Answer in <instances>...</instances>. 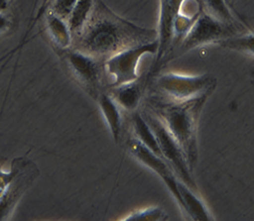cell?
<instances>
[{
	"label": "cell",
	"mask_w": 254,
	"mask_h": 221,
	"mask_svg": "<svg viewBox=\"0 0 254 221\" xmlns=\"http://www.w3.org/2000/svg\"><path fill=\"white\" fill-rule=\"evenodd\" d=\"M156 31L139 27L112 13L102 0L80 32L73 38V49L100 60H107L125 50L156 41Z\"/></svg>",
	"instance_id": "obj_1"
},
{
	"label": "cell",
	"mask_w": 254,
	"mask_h": 221,
	"mask_svg": "<svg viewBox=\"0 0 254 221\" xmlns=\"http://www.w3.org/2000/svg\"><path fill=\"white\" fill-rule=\"evenodd\" d=\"M206 98L201 97L185 102L164 99L168 102H163V100H161L162 102L153 101L150 105V108L153 109V114L163 123L165 129L181 147L190 169H192L197 156V122Z\"/></svg>",
	"instance_id": "obj_2"
},
{
	"label": "cell",
	"mask_w": 254,
	"mask_h": 221,
	"mask_svg": "<svg viewBox=\"0 0 254 221\" xmlns=\"http://www.w3.org/2000/svg\"><path fill=\"white\" fill-rule=\"evenodd\" d=\"M216 86V78L210 74L187 76L181 74H164L156 81V88L164 99L185 102L207 97Z\"/></svg>",
	"instance_id": "obj_3"
},
{
	"label": "cell",
	"mask_w": 254,
	"mask_h": 221,
	"mask_svg": "<svg viewBox=\"0 0 254 221\" xmlns=\"http://www.w3.org/2000/svg\"><path fill=\"white\" fill-rule=\"evenodd\" d=\"M159 48L158 42L154 41L127 49L105 60V72L110 86L116 87L137 79L140 59L146 54H156Z\"/></svg>",
	"instance_id": "obj_4"
},
{
	"label": "cell",
	"mask_w": 254,
	"mask_h": 221,
	"mask_svg": "<svg viewBox=\"0 0 254 221\" xmlns=\"http://www.w3.org/2000/svg\"><path fill=\"white\" fill-rule=\"evenodd\" d=\"M64 60L76 81L95 99L107 81L104 61L76 50H66Z\"/></svg>",
	"instance_id": "obj_5"
},
{
	"label": "cell",
	"mask_w": 254,
	"mask_h": 221,
	"mask_svg": "<svg viewBox=\"0 0 254 221\" xmlns=\"http://www.w3.org/2000/svg\"><path fill=\"white\" fill-rule=\"evenodd\" d=\"M142 116L155 134L162 152L163 159L165 162L169 163V166L173 169V171H176L178 176L182 178L184 184L190 187H194L195 185L190 176L191 169L179 144L154 114L146 113Z\"/></svg>",
	"instance_id": "obj_6"
},
{
	"label": "cell",
	"mask_w": 254,
	"mask_h": 221,
	"mask_svg": "<svg viewBox=\"0 0 254 221\" xmlns=\"http://www.w3.org/2000/svg\"><path fill=\"white\" fill-rule=\"evenodd\" d=\"M13 176L0 197V221L11 216L25 191L32 185L40 172L36 165L24 159H18L12 164Z\"/></svg>",
	"instance_id": "obj_7"
},
{
	"label": "cell",
	"mask_w": 254,
	"mask_h": 221,
	"mask_svg": "<svg viewBox=\"0 0 254 221\" xmlns=\"http://www.w3.org/2000/svg\"><path fill=\"white\" fill-rule=\"evenodd\" d=\"M234 24H227L209 14L200 16L186 32L181 50L188 52L200 46L217 41H224L234 36Z\"/></svg>",
	"instance_id": "obj_8"
},
{
	"label": "cell",
	"mask_w": 254,
	"mask_h": 221,
	"mask_svg": "<svg viewBox=\"0 0 254 221\" xmlns=\"http://www.w3.org/2000/svg\"><path fill=\"white\" fill-rule=\"evenodd\" d=\"M127 147L129 149L130 153L143 165L147 167L151 168L155 171L163 180L166 185L169 187L175 198L178 200L182 206L181 196L177 187V181L174 177L173 170L169 165L166 164L163 158L157 156L148 148L142 145L136 139H130L127 142Z\"/></svg>",
	"instance_id": "obj_9"
},
{
	"label": "cell",
	"mask_w": 254,
	"mask_h": 221,
	"mask_svg": "<svg viewBox=\"0 0 254 221\" xmlns=\"http://www.w3.org/2000/svg\"><path fill=\"white\" fill-rule=\"evenodd\" d=\"M143 85L138 78L125 84L111 87L109 96L122 109L128 111L135 110L142 97Z\"/></svg>",
	"instance_id": "obj_10"
},
{
	"label": "cell",
	"mask_w": 254,
	"mask_h": 221,
	"mask_svg": "<svg viewBox=\"0 0 254 221\" xmlns=\"http://www.w3.org/2000/svg\"><path fill=\"white\" fill-rule=\"evenodd\" d=\"M101 110L109 125V129L115 142H118L122 131V118L120 111L118 110V105L109 94L101 93L97 98Z\"/></svg>",
	"instance_id": "obj_11"
},
{
	"label": "cell",
	"mask_w": 254,
	"mask_h": 221,
	"mask_svg": "<svg viewBox=\"0 0 254 221\" xmlns=\"http://www.w3.org/2000/svg\"><path fill=\"white\" fill-rule=\"evenodd\" d=\"M47 28L55 45L62 50H68L73 43L68 22L51 12L47 17Z\"/></svg>",
	"instance_id": "obj_12"
},
{
	"label": "cell",
	"mask_w": 254,
	"mask_h": 221,
	"mask_svg": "<svg viewBox=\"0 0 254 221\" xmlns=\"http://www.w3.org/2000/svg\"><path fill=\"white\" fill-rule=\"evenodd\" d=\"M177 187L180 193L182 207L195 221H209L210 216L199 199L189 189L188 185L177 182Z\"/></svg>",
	"instance_id": "obj_13"
},
{
	"label": "cell",
	"mask_w": 254,
	"mask_h": 221,
	"mask_svg": "<svg viewBox=\"0 0 254 221\" xmlns=\"http://www.w3.org/2000/svg\"><path fill=\"white\" fill-rule=\"evenodd\" d=\"M132 128L136 136L135 139L137 141H139L142 145L148 148L157 156L163 158L161 149L159 147L155 134L141 114L139 113L134 114L132 118Z\"/></svg>",
	"instance_id": "obj_14"
},
{
	"label": "cell",
	"mask_w": 254,
	"mask_h": 221,
	"mask_svg": "<svg viewBox=\"0 0 254 221\" xmlns=\"http://www.w3.org/2000/svg\"><path fill=\"white\" fill-rule=\"evenodd\" d=\"M95 2L96 0H77L76 1L72 15L68 19V24L72 33V37H75L83 28L87 19L90 17Z\"/></svg>",
	"instance_id": "obj_15"
},
{
	"label": "cell",
	"mask_w": 254,
	"mask_h": 221,
	"mask_svg": "<svg viewBox=\"0 0 254 221\" xmlns=\"http://www.w3.org/2000/svg\"><path fill=\"white\" fill-rule=\"evenodd\" d=\"M208 14L213 18L227 24H234V19L224 0H204Z\"/></svg>",
	"instance_id": "obj_16"
},
{
	"label": "cell",
	"mask_w": 254,
	"mask_h": 221,
	"mask_svg": "<svg viewBox=\"0 0 254 221\" xmlns=\"http://www.w3.org/2000/svg\"><path fill=\"white\" fill-rule=\"evenodd\" d=\"M222 46L226 48H230L237 51H245V52H251L253 54L254 52V36H244V37L236 38L230 37L224 41H222Z\"/></svg>",
	"instance_id": "obj_17"
},
{
	"label": "cell",
	"mask_w": 254,
	"mask_h": 221,
	"mask_svg": "<svg viewBox=\"0 0 254 221\" xmlns=\"http://www.w3.org/2000/svg\"><path fill=\"white\" fill-rule=\"evenodd\" d=\"M77 0H54L51 12L61 19H68L71 17Z\"/></svg>",
	"instance_id": "obj_18"
},
{
	"label": "cell",
	"mask_w": 254,
	"mask_h": 221,
	"mask_svg": "<svg viewBox=\"0 0 254 221\" xmlns=\"http://www.w3.org/2000/svg\"><path fill=\"white\" fill-rule=\"evenodd\" d=\"M164 217V212L160 209H146L131 216L128 220L131 221H159Z\"/></svg>",
	"instance_id": "obj_19"
},
{
	"label": "cell",
	"mask_w": 254,
	"mask_h": 221,
	"mask_svg": "<svg viewBox=\"0 0 254 221\" xmlns=\"http://www.w3.org/2000/svg\"><path fill=\"white\" fill-rule=\"evenodd\" d=\"M12 176H13L12 167H11L10 171H8V172H5V171L0 169V197L2 196L6 187L8 186V184L10 183V181L12 179Z\"/></svg>",
	"instance_id": "obj_20"
},
{
	"label": "cell",
	"mask_w": 254,
	"mask_h": 221,
	"mask_svg": "<svg viewBox=\"0 0 254 221\" xmlns=\"http://www.w3.org/2000/svg\"><path fill=\"white\" fill-rule=\"evenodd\" d=\"M11 26L10 18L5 13H0V34L6 32Z\"/></svg>",
	"instance_id": "obj_21"
},
{
	"label": "cell",
	"mask_w": 254,
	"mask_h": 221,
	"mask_svg": "<svg viewBox=\"0 0 254 221\" xmlns=\"http://www.w3.org/2000/svg\"><path fill=\"white\" fill-rule=\"evenodd\" d=\"M10 6V0H0V13H5Z\"/></svg>",
	"instance_id": "obj_22"
}]
</instances>
